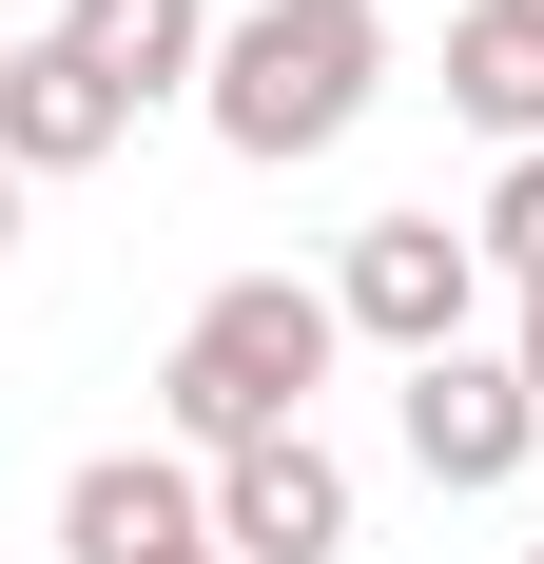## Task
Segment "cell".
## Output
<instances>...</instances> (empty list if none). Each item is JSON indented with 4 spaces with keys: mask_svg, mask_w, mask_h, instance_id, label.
<instances>
[{
    "mask_svg": "<svg viewBox=\"0 0 544 564\" xmlns=\"http://www.w3.org/2000/svg\"><path fill=\"white\" fill-rule=\"evenodd\" d=\"M525 20H544V0H525Z\"/></svg>",
    "mask_w": 544,
    "mask_h": 564,
    "instance_id": "cell-16",
    "label": "cell"
},
{
    "mask_svg": "<svg viewBox=\"0 0 544 564\" xmlns=\"http://www.w3.org/2000/svg\"><path fill=\"white\" fill-rule=\"evenodd\" d=\"M215 545H233V564H330V545H350V448H330V429L233 448V467H215Z\"/></svg>",
    "mask_w": 544,
    "mask_h": 564,
    "instance_id": "cell-5",
    "label": "cell"
},
{
    "mask_svg": "<svg viewBox=\"0 0 544 564\" xmlns=\"http://www.w3.org/2000/svg\"><path fill=\"white\" fill-rule=\"evenodd\" d=\"M330 350H350L330 273H233V292H195V332L156 350V409H175V448H195V467H233V448H272V429H312Z\"/></svg>",
    "mask_w": 544,
    "mask_h": 564,
    "instance_id": "cell-1",
    "label": "cell"
},
{
    "mask_svg": "<svg viewBox=\"0 0 544 564\" xmlns=\"http://www.w3.org/2000/svg\"><path fill=\"white\" fill-rule=\"evenodd\" d=\"M525 564H544V525H525Z\"/></svg>",
    "mask_w": 544,
    "mask_h": 564,
    "instance_id": "cell-15",
    "label": "cell"
},
{
    "mask_svg": "<svg viewBox=\"0 0 544 564\" xmlns=\"http://www.w3.org/2000/svg\"><path fill=\"white\" fill-rule=\"evenodd\" d=\"M0 20H20V40H58V20H78V0H0Z\"/></svg>",
    "mask_w": 544,
    "mask_h": 564,
    "instance_id": "cell-12",
    "label": "cell"
},
{
    "mask_svg": "<svg viewBox=\"0 0 544 564\" xmlns=\"http://www.w3.org/2000/svg\"><path fill=\"white\" fill-rule=\"evenodd\" d=\"M370 78H389V20H370V0H253L195 98H215V137L253 175H292V156H330V137L370 117Z\"/></svg>",
    "mask_w": 544,
    "mask_h": 564,
    "instance_id": "cell-2",
    "label": "cell"
},
{
    "mask_svg": "<svg viewBox=\"0 0 544 564\" xmlns=\"http://www.w3.org/2000/svg\"><path fill=\"white\" fill-rule=\"evenodd\" d=\"M20 195H40V175H0V253H20Z\"/></svg>",
    "mask_w": 544,
    "mask_h": 564,
    "instance_id": "cell-13",
    "label": "cell"
},
{
    "mask_svg": "<svg viewBox=\"0 0 544 564\" xmlns=\"http://www.w3.org/2000/svg\"><path fill=\"white\" fill-rule=\"evenodd\" d=\"M58 545H78V564H195V545H215V467H175V448H98L78 487H58Z\"/></svg>",
    "mask_w": 544,
    "mask_h": 564,
    "instance_id": "cell-6",
    "label": "cell"
},
{
    "mask_svg": "<svg viewBox=\"0 0 544 564\" xmlns=\"http://www.w3.org/2000/svg\"><path fill=\"white\" fill-rule=\"evenodd\" d=\"M505 370H525V390H544V292H525V332H505Z\"/></svg>",
    "mask_w": 544,
    "mask_h": 564,
    "instance_id": "cell-11",
    "label": "cell"
},
{
    "mask_svg": "<svg viewBox=\"0 0 544 564\" xmlns=\"http://www.w3.org/2000/svg\"><path fill=\"white\" fill-rule=\"evenodd\" d=\"M467 234H487V273H525V292H544V156H505V175H487V215H467Z\"/></svg>",
    "mask_w": 544,
    "mask_h": 564,
    "instance_id": "cell-10",
    "label": "cell"
},
{
    "mask_svg": "<svg viewBox=\"0 0 544 564\" xmlns=\"http://www.w3.org/2000/svg\"><path fill=\"white\" fill-rule=\"evenodd\" d=\"M330 312H350L370 350H409V370H428V350H467V312H487V234H447V215H370L350 253H330Z\"/></svg>",
    "mask_w": 544,
    "mask_h": 564,
    "instance_id": "cell-3",
    "label": "cell"
},
{
    "mask_svg": "<svg viewBox=\"0 0 544 564\" xmlns=\"http://www.w3.org/2000/svg\"><path fill=\"white\" fill-rule=\"evenodd\" d=\"M58 40L98 58V78H117V98H137V117H156L175 78H215V40H233V20H215V0H78Z\"/></svg>",
    "mask_w": 544,
    "mask_h": 564,
    "instance_id": "cell-8",
    "label": "cell"
},
{
    "mask_svg": "<svg viewBox=\"0 0 544 564\" xmlns=\"http://www.w3.org/2000/svg\"><path fill=\"white\" fill-rule=\"evenodd\" d=\"M447 98H467V137L544 156V20L525 0H467V20H447Z\"/></svg>",
    "mask_w": 544,
    "mask_h": 564,
    "instance_id": "cell-9",
    "label": "cell"
},
{
    "mask_svg": "<svg viewBox=\"0 0 544 564\" xmlns=\"http://www.w3.org/2000/svg\"><path fill=\"white\" fill-rule=\"evenodd\" d=\"M195 564H233V545H195Z\"/></svg>",
    "mask_w": 544,
    "mask_h": 564,
    "instance_id": "cell-14",
    "label": "cell"
},
{
    "mask_svg": "<svg viewBox=\"0 0 544 564\" xmlns=\"http://www.w3.org/2000/svg\"><path fill=\"white\" fill-rule=\"evenodd\" d=\"M117 137H137V98L78 40H0V175H98Z\"/></svg>",
    "mask_w": 544,
    "mask_h": 564,
    "instance_id": "cell-7",
    "label": "cell"
},
{
    "mask_svg": "<svg viewBox=\"0 0 544 564\" xmlns=\"http://www.w3.org/2000/svg\"><path fill=\"white\" fill-rule=\"evenodd\" d=\"M525 448H544V390L505 350H428V370H409V467H428V487L487 507V487H525Z\"/></svg>",
    "mask_w": 544,
    "mask_h": 564,
    "instance_id": "cell-4",
    "label": "cell"
}]
</instances>
